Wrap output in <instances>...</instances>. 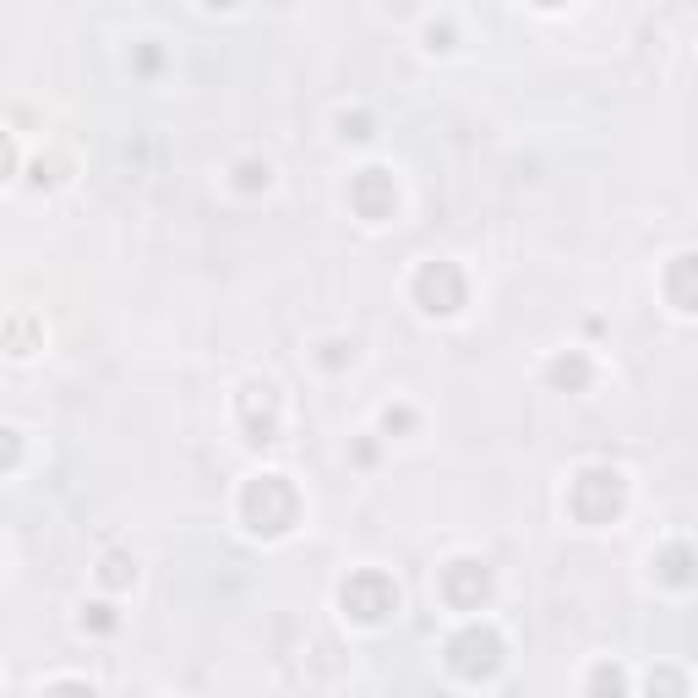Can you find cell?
Segmentation results:
<instances>
[{
  "label": "cell",
  "mask_w": 698,
  "mask_h": 698,
  "mask_svg": "<svg viewBox=\"0 0 698 698\" xmlns=\"http://www.w3.org/2000/svg\"><path fill=\"white\" fill-rule=\"evenodd\" d=\"M393 584L388 579H377V573H360L355 584H344V606L355 611V617H366V622H377L382 611H393Z\"/></svg>",
  "instance_id": "6da1fadb"
}]
</instances>
